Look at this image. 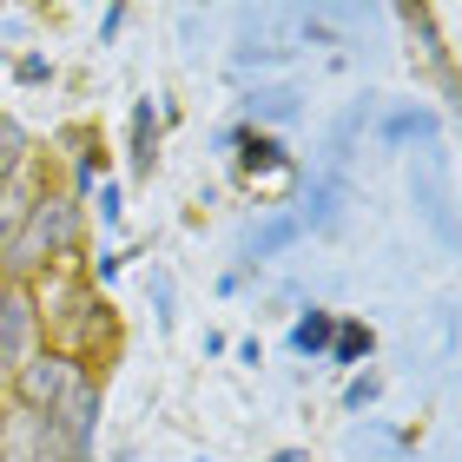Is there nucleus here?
Returning a JSON list of instances; mask_svg holds the SVG:
<instances>
[{"instance_id": "nucleus-1", "label": "nucleus", "mask_w": 462, "mask_h": 462, "mask_svg": "<svg viewBox=\"0 0 462 462\" xmlns=\"http://www.w3.org/2000/svg\"><path fill=\"white\" fill-rule=\"evenodd\" d=\"M73 238H79V199L73 192L33 199L27 218H20V231L7 238V271L20 278V271H33L40 258H53V251H73Z\"/></svg>"}, {"instance_id": "nucleus-2", "label": "nucleus", "mask_w": 462, "mask_h": 462, "mask_svg": "<svg viewBox=\"0 0 462 462\" xmlns=\"http://www.w3.org/2000/svg\"><path fill=\"white\" fill-rule=\"evenodd\" d=\"M87 383V370L73 364V356H60V350H47V356H27L20 364V376H14V390H20V403H27L33 416H53L67 396Z\"/></svg>"}, {"instance_id": "nucleus-3", "label": "nucleus", "mask_w": 462, "mask_h": 462, "mask_svg": "<svg viewBox=\"0 0 462 462\" xmlns=\"http://www.w3.org/2000/svg\"><path fill=\"white\" fill-rule=\"evenodd\" d=\"M27 337H33V298L20 284H7L0 291V370H20Z\"/></svg>"}, {"instance_id": "nucleus-4", "label": "nucleus", "mask_w": 462, "mask_h": 462, "mask_svg": "<svg viewBox=\"0 0 462 462\" xmlns=\"http://www.w3.org/2000/svg\"><path fill=\"white\" fill-rule=\"evenodd\" d=\"M337 205H344V179H337V172L310 179V185H304V212H298V225L330 231V225H337Z\"/></svg>"}, {"instance_id": "nucleus-5", "label": "nucleus", "mask_w": 462, "mask_h": 462, "mask_svg": "<svg viewBox=\"0 0 462 462\" xmlns=\"http://www.w3.org/2000/svg\"><path fill=\"white\" fill-rule=\"evenodd\" d=\"M330 337H337V318H330V310H304V318L291 324V350L298 356H324Z\"/></svg>"}, {"instance_id": "nucleus-6", "label": "nucleus", "mask_w": 462, "mask_h": 462, "mask_svg": "<svg viewBox=\"0 0 462 462\" xmlns=\"http://www.w3.org/2000/svg\"><path fill=\"white\" fill-rule=\"evenodd\" d=\"M231 145H245V152H238L245 172H284V139H271V133H238Z\"/></svg>"}, {"instance_id": "nucleus-7", "label": "nucleus", "mask_w": 462, "mask_h": 462, "mask_svg": "<svg viewBox=\"0 0 462 462\" xmlns=\"http://www.w3.org/2000/svg\"><path fill=\"white\" fill-rule=\"evenodd\" d=\"M370 324H344L337 337H330V364H356V356H370Z\"/></svg>"}, {"instance_id": "nucleus-8", "label": "nucleus", "mask_w": 462, "mask_h": 462, "mask_svg": "<svg viewBox=\"0 0 462 462\" xmlns=\"http://www.w3.org/2000/svg\"><path fill=\"white\" fill-rule=\"evenodd\" d=\"M298 218H271L264 231H258V238H251V258H271V251H284V245H298Z\"/></svg>"}, {"instance_id": "nucleus-9", "label": "nucleus", "mask_w": 462, "mask_h": 462, "mask_svg": "<svg viewBox=\"0 0 462 462\" xmlns=\"http://www.w3.org/2000/svg\"><path fill=\"white\" fill-rule=\"evenodd\" d=\"M436 133V119L430 113H390V125H383V139L390 145H410V139H430Z\"/></svg>"}, {"instance_id": "nucleus-10", "label": "nucleus", "mask_w": 462, "mask_h": 462, "mask_svg": "<svg viewBox=\"0 0 462 462\" xmlns=\"http://www.w3.org/2000/svg\"><path fill=\"white\" fill-rule=\"evenodd\" d=\"M20 152H27V133H20L14 119H0V192H7V179H14Z\"/></svg>"}, {"instance_id": "nucleus-11", "label": "nucleus", "mask_w": 462, "mask_h": 462, "mask_svg": "<svg viewBox=\"0 0 462 462\" xmlns=\"http://www.w3.org/2000/svg\"><path fill=\"white\" fill-rule=\"evenodd\" d=\"M245 106H251V119H291V113H298V93H251L245 99Z\"/></svg>"}, {"instance_id": "nucleus-12", "label": "nucleus", "mask_w": 462, "mask_h": 462, "mask_svg": "<svg viewBox=\"0 0 462 462\" xmlns=\"http://www.w3.org/2000/svg\"><path fill=\"white\" fill-rule=\"evenodd\" d=\"M152 139H159L152 106H139V113H133V165H145V172H152Z\"/></svg>"}, {"instance_id": "nucleus-13", "label": "nucleus", "mask_w": 462, "mask_h": 462, "mask_svg": "<svg viewBox=\"0 0 462 462\" xmlns=\"http://www.w3.org/2000/svg\"><path fill=\"white\" fill-rule=\"evenodd\" d=\"M344 403H350V410H364V403H376V376H356V383L344 390Z\"/></svg>"}, {"instance_id": "nucleus-14", "label": "nucleus", "mask_w": 462, "mask_h": 462, "mask_svg": "<svg viewBox=\"0 0 462 462\" xmlns=\"http://www.w3.org/2000/svg\"><path fill=\"white\" fill-rule=\"evenodd\" d=\"M271 462H310L304 449H278V456H271Z\"/></svg>"}]
</instances>
